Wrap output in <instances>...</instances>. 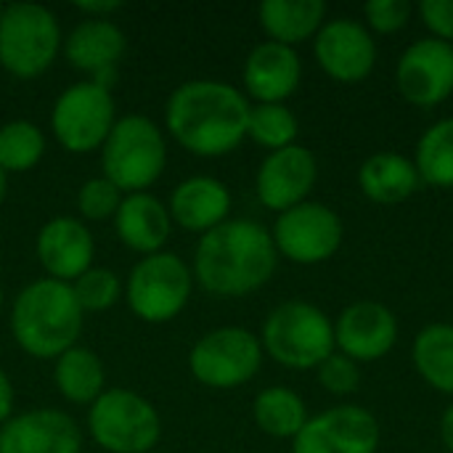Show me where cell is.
I'll use <instances>...</instances> for the list:
<instances>
[{"label": "cell", "instance_id": "6da1fadb", "mask_svg": "<svg viewBox=\"0 0 453 453\" xmlns=\"http://www.w3.org/2000/svg\"><path fill=\"white\" fill-rule=\"evenodd\" d=\"M247 96L223 80L180 82L165 104L170 138L194 157L215 159L242 146L250 119Z\"/></svg>", "mask_w": 453, "mask_h": 453}, {"label": "cell", "instance_id": "7a4b0ae2", "mask_svg": "<svg viewBox=\"0 0 453 453\" xmlns=\"http://www.w3.org/2000/svg\"><path fill=\"white\" fill-rule=\"evenodd\" d=\"M279 252L271 231L247 218H228L199 236L194 252V281L212 297H247L276 273Z\"/></svg>", "mask_w": 453, "mask_h": 453}, {"label": "cell", "instance_id": "3957f363", "mask_svg": "<svg viewBox=\"0 0 453 453\" xmlns=\"http://www.w3.org/2000/svg\"><path fill=\"white\" fill-rule=\"evenodd\" d=\"M8 326L19 350L40 361H56L77 345L85 326V311L80 308L72 284L42 276L13 297Z\"/></svg>", "mask_w": 453, "mask_h": 453}, {"label": "cell", "instance_id": "277c9868", "mask_svg": "<svg viewBox=\"0 0 453 453\" xmlns=\"http://www.w3.org/2000/svg\"><path fill=\"white\" fill-rule=\"evenodd\" d=\"M167 167V138L162 127L143 117H119L101 146V175L122 194L149 191Z\"/></svg>", "mask_w": 453, "mask_h": 453}, {"label": "cell", "instance_id": "5b68a950", "mask_svg": "<svg viewBox=\"0 0 453 453\" xmlns=\"http://www.w3.org/2000/svg\"><path fill=\"white\" fill-rule=\"evenodd\" d=\"M260 345L279 366L295 372L319 369L337 348L334 324L321 308L305 300H289L276 305L263 321Z\"/></svg>", "mask_w": 453, "mask_h": 453}, {"label": "cell", "instance_id": "8992f818", "mask_svg": "<svg viewBox=\"0 0 453 453\" xmlns=\"http://www.w3.org/2000/svg\"><path fill=\"white\" fill-rule=\"evenodd\" d=\"M61 24L40 3H11L0 16V66L16 80H35L61 50Z\"/></svg>", "mask_w": 453, "mask_h": 453}, {"label": "cell", "instance_id": "52a82bcc", "mask_svg": "<svg viewBox=\"0 0 453 453\" xmlns=\"http://www.w3.org/2000/svg\"><path fill=\"white\" fill-rule=\"evenodd\" d=\"M88 433L106 453H149L162 438V419L141 393L106 388L88 406Z\"/></svg>", "mask_w": 453, "mask_h": 453}, {"label": "cell", "instance_id": "ba28073f", "mask_svg": "<svg viewBox=\"0 0 453 453\" xmlns=\"http://www.w3.org/2000/svg\"><path fill=\"white\" fill-rule=\"evenodd\" d=\"M191 292V265L167 250L141 257L125 284L127 308L143 324H167L178 319L186 311Z\"/></svg>", "mask_w": 453, "mask_h": 453}, {"label": "cell", "instance_id": "9c48e42d", "mask_svg": "<svg viewBox=\"0 0 453 453\" xmlns=\"http://www.w3.org/2000/svg\"><path fill=\"white\" fill-rule=\"evenodd\" d=\"M117 122V104L111 90L80 80L58 93L50 109L53 138L69 154L101 151L111 127Z\"/></svg>", "mask_w": 453, "mask_h": 453}, {"label": "cell", "instance_id": "30bf717a", "mask_svg": "<svg viewBox=\"0 0 453 453\" xmlns=\"http://www.w3.org/2000/svg\"><path fill=\"white\" fill-rule=\"evenodd\" d=\"M263 366V345L250 329L220 326L196 340L188 353L191 377L212 390L247 385Z\"/></svg>", "mask_w": 453, "mask_h": 453}, {"label": "cell", "instance_id": "8fae6325", "mask_svg": "<svg viewBox=\"0 0 453 453\" xmlns=\"http://www.w3.org/2000/svg\"><path fill=\"white\" fill-rule=\"evenodd\" d=\"M276 252L297 265H319L342 244L340 215L321 202H303L281 212L273 223Z\"/></svg>", "mask_w": 453, "mask_h": 453}, {"label": "cell", "instance_id": "7c38bea8", "mask_svg": "<svg viewBox=\"0 0 453 453\" xmlns=\"http://www.w3.org/2000/svg\"><path fill=\"white\" fill-rule=\"evenodd\" d=\"M377 417L361 406H337L308 417L292 441V453H377Z\"/></svg>", "mask_w": 453, "mask_h": 453}, {"label": "cell", "instance_id": "4fadbf2b", "mask_svg": "<svg viewBox=\"0 0 453 453\" xmlns=\"http://www.w3.org/2000/svg\"><path fill=\"white\" fill-rule=\"evenodd\" d=\"M401 96L422 109L443 104L453 93V45L425 37L409 45L395 69Z\"/></svg>", "mask_w": 453, "mask_h": 453}, {"label": "cell", "instance_id": "5bb4252c", "mask_svg": "<svg viewBox=\"0 0 453 453\" xmlns=\"http://www.w3.org/2000/svg\"><path fill=\"white\" fill-rule=\"evenodd\" d=\"M319 165L316 157L300 146L292 143L287 149L271 151L255 178V191L263 207L273 212H287L303 202H308V194L316 186Z\"/></svg>", "mask_w": 453, "mask_h": 453}, {"label": "cell", "instance_id": "9a60e30c", "mask_svg": "<svg viewBox=\"0 0 453 453\" xmlns=\"http://www.w3.org/2000/svg\"><path fill=\"white\" fill-rule=\"evenodd\" d=\"M319 66L337 82H361L377 64V42L372 32L353 19L326 21L313 42Z\"/></svg>", "mask_w": 453, "mask_h": 453}, {"label": "cell", "instance_id": "2e32d148", "mask_svg": "<svg viewBox=\"0 0 453 453\" xmlns=\"http://www.w3.org/2000/svg\"><path fill=\"white\" fill-rule=\"evenodd\" d=\"M0 453H82V430L58 409H29L0 425Z\"/></svg>", "mask_w": 453, "mask_h": 453}, {"label": "cell", "instance_id": "e0dca14e", "mask_svg": "<svg viewBox=\"0 0 453 453\" xmlns=\"http://www.w3.org/2000/svg\"><path fill=\"white\" fill-rule=\"evenodd\" d=\"M35 255L48 279L72 284L93 268L96 242L90 228L72 215L50 218L35 239Z\"/></svg>", "mask_w": 453, "mask_h": 453}, {"label": "cell", "instance_id": "ac0fdd59", "mask_svg": "<svg viewBox=\"0 0 453 453\" xmlns=\"http://www.w3.org/2000/svg\"><path fill=\"white\" fill-rule=\"evenodd\" d=\"M398 340V321L382 303L361 300L348 305L334 321V345L350 361H380Z\"/></svg>", "mask_w": 453, "mask_h": 453}, {"label": "cell", "instance_id": "d6986e66", "mask_svg": "<svg viewBox=\"0 0 453 453\" xmlns=\"http://www.w3.org/2000/svg\"><path fill=\"white\" fill-rule=\"evenodd\" d=\"M303 64L295 48L281 42H260L244 61V90L257 104H284L300 85Z\"/></svg>", "mask_w": 453, "mask_h": 453}, {"label": "cell", "instance_id": "ffe728a7", "mask_svg": "<svg viewBox=\"0 0 453 453\" xmlns=\"http://www.w3.org/2000/svg\"><path fill=\"white\" fill-rule=\"evenodd\" d=\"M231 191L223 180L212 175H191L180 180L170 194V220L191 234H207L228 220L231 215Z\"/></svg>", "mask_w": 453, "mask_h": 453}, {"label": "cell", "instance_id": "44dd1931", "mask_svg": "<svg viewBox=\"0 0 453 453\" xmlns=\"http://www.w3.org/2000/svg\"><path fill=\"white\" fill-rule=\"evenodd\" d=\"M114 234L127 250H133L143 257L162 252L173 234V220H170L167 204L159 202L149 191L125 194L122 204L114 215Z\"/></svg>", "mask_w": 453, "mask_h": 453}, {"label": "cell", "instance_id": "7402d4cb", "mask_svg": "<svg viewBox=\"0 0 453 453\" xmlns=\"http://www.w3.org/2000/svg\"><path fill=\"white\" fill-rule=\"evenodd\" d=\"M64 56L66 61L77 69L85 72L88 77L117 69L127 50V37L119 24L111 19H82L64 40Z\"/></svg>", "mask_w": 453, "mask_h": 453}, {"label": "cell", "instance_id": "603a6c76", "mask_svg": "<svg viewBox=\"0 0 453 453\" xmlns=\"http://www.w3.org/2000/svg\"><path fill=\"white\" fill-rule=\"evenodd\" d=\"M324 0H265L257 8V19L268 40L289 48L319 35V29L324 27Z\"/></svg>", "mask_w": 453, "mask_h": 453}, {"label": "cell", "instance_id": "cb8c5ba5", "mask_svg": "<svg viewBox=\"0 0 453 453\" xmlns=\"http://www.w3.org/2000/svg\"><path fill=\"white\" fill-rule=\"evenodd\" d=\"M419 173L411 159L393 151H380L369 157L358 170L361 191L380 204H398L406 202L419 188Z\"/></svg>", "mask_w": 453, "mask_h": 453}, {"label": "cell", "instance_id": "d4e9b609", "mask_svg": "<svg viewBox=\"0 0 453 453\" xmlns=\"http://www.w3.org/2000/svg\"><path fill=\"white\" fill-rule=\"evenodd\" d=\"M53 385L64 401L90 406L106 390L104 361L90 348L74 345L53 361Z\"/></svg>", "mask_w": 453, "mask_h": 453}, {"label": "cell", "instance_id": "484cf974", "mask_svg": "<svg viewBox=\"0 0 453 453\" xmlns=\"http://www.w3.org/2000/svg\"><path fill=\"white\" fill-rule=\"evenodd\" d=\"M419 377L438 393L453 395V326L430 324L425 326L411 350Z\"/></svg>", "mask_w": 453, "mask_h": 453}, {"label": "cell", "instance_id": "4316f807", "mask_svg": "<svg viewBox=\"0 0 453 453\" xmlns=\"http://www.w3.org/2000/svg\"><path fill=\"white\" fill-rule=\"evenodd\" d=\"M252 417L255 425L271 435V438H297V433L305 427L308 422V409L303 403V398L289 390V388H265L263 393H257L255 406H252Z\"/></svg>", "mask_w": 453, "mask_h": 453}, {"label": "cell", "instance_id": "83f0119b", "mask_svg": "<svg viewBox=\"0 0 453 453\" xmlns=\"http://www.w3.org/2000/svg\"><path fill=\"white\" fill-rule=\"evenodd\" d=\"M45 157V135L29 119H11L0 125V170L5 175L29 173Z\"/></svg>", "mask_w": 453, "mask_h": 453}, {"label": "cell", "instance_id": "f1b7e54d", "mask_svg": "<svg viewBox=\"0 0 453 453\" xmlns=\"http://www.w3.org/2000/svg\"><path fill=\"white\" fill-rule=\"evenodd\" d=\"M417 173L438 188H453V117L435 122L417 146Z\"/></svg>", "mask_w": 453, "mask_h": 453}, {"label": "cell", "instance_id": "f546056e", "mask_svg": "<svg viewBox=\"0 0 453 453\" xmlns=\"http://www.w3.org/2000/svg\"><path fill=\"white\" fill-rule=\"evenodd\" d=\"M247 138L268 151L287 149L297 138V117L284 104H255L250 106Z\"/></svg>", "mask_w": 453, "mask_h": 453}, {"label": "cell", "instance_id": "4dcf8cb0", "mask_svg": "<svg viewBox=\"0 0 453 453\" xmlns=\"http://www.w3.org/2000/svg\"><path fill=\"white\" fill-rule=\"evenodd\" d=\"M72 292H74V297L85 313H101V311H109L119 303L125 284L111 268L93 265L77 281H72Z\"/></svg>", "mask_w": 453, "mask_h": 453}, {"label": "cell", "instance_id": "1f68e13d", "mask_svg": "<svg viewBox=\"0 0 453 453\" xmlns=\"http://www.w3.org/2000/svg\"><path fill=\"white\" fill-rule=\"evenodd\" d=\"M122 191L106 180L104 175L98 178H90L85 180L80 188H77V196H74V207H77V215L82 223L93 220V223H101V220H114L119 204H122Z\"/></svg>", "mask_w": 453, "mask_h": 453}, {"label": "cell", "instance_id": "d6a6232c", "mask_svg": "<svg viewBox=\"0 0 453 453\" xmlns=\"http://www.w3.org/2000/svg\"><path fill=\"white\" fill-rule=\"evenodd\" d=\"M319 382L324 390H329L332 395H350L358 390L361 382V372L358 364L350 361L342 353H332L321 366H319Z\"/></svg>", "mask_w": 453, "mask_h": 453}, {"label": "cell", "instance_id": "836d02e7", "mask_svg": "<svg viewBox=\"0 0 453 453\" xmlns=\"http://www.w3.org/2000/svg\"><path fill=\"white\" fill-rule=\"evenodd\" d=\"M411 11L414 8L406 0H369L364 5V16H366L369 27L382 35H393V32L403 29L411 19Z\"/></svg>", "mask_w": 453, "mask_h": 453}, {"label": "cell", "instance_id": "e575fe53", "mask_svg": "<svg viewBox=\"0 0 453 453\" xmlns=\"http://www.w3.org/2000/svg\"><path fill=\"white\" fill-rule=\"evenodd\" d=\"M419 13L438 40L453 45V0H425L419 5Z\"/></svg>", "mask_w": 453, "mask_h": 453}, {"label": "cell", "instance_id": "d590c367", "mask_svg": "<svg viewBox=\"0 0 453 453\" xmlns=\"http://www.w3.org/2000/svg\"><path fill=\"white\" fill-rule=\"evenodd\" d=\"M74 8L85 16V19H111L114 13H119L125 5L119 0H80L74 3Z\"/></svg>", "mask_w": 453, "mask_h": 453}, {"label": "cell", "instance_id": "8d00e7d4", "mask_svg": "<svg viewBox=\"0 0 453 453\" xmlns=\"http://www.w3.org/2000/svg\"><path fill=\"white\" fill-rule=\"evenodd\" d=\"M13 401H16L13 382H11V377L0 369V425H5V422L13 417Z\"/></svg>", "mask_w": 453, "mask_h": 453}, {"label": "cell", "instance_id": "74e56055", "mask_svg": "<svg viewBox=\"0 0 453 453\" xmlns=\"http://www.w3.org/2000/svg\"><path fill=\"white\" fill-rule=\"evenodd\" d=\"M441 438H443V446L453 453V403L441 419Z\"/></svg>", "mask_w": 453, "mask_h": 453}, {"label": "cell", "instance_id": "f35d334b", "mask_svg": "<svg viewBox=\"0 0 453 453\" xmlns=\"http://www.w3.org/2000/svg\"><path fill=\"white\" fill-rule=\"evenodd\" d=\"M5 191H8V175L0 170V204H3V199H5Z\"/></svg>", "mask_w": 453, "mask_h": 453}, {"label": "cell", "instance_id": "ab89813d", "mask_svg": "<svg viewBox=\"0 0 453 453\" xmlns=\"http://www.w3.org/2000/svg\"><path fill=\"white\" fill-rule=\"evenodd\" d=\"M0 311H3V287H0Z\"/></svg>", "mask_w": 453, "mask_h": 453}, {"label": "cell", "instance_id": "60d3db41", "mask_svg": "<svg viewBox=\"0 0 453 453\" xmlns=\"http://www.w3.org/2000/svg\"><path fill=\"white\" fill-rule=\"evenodd\" d=\"M3 11H5V5H3V3H0V16H3Z\"/></svg>", "mask_w": 453, "mask_h": 453}]
</instances>
